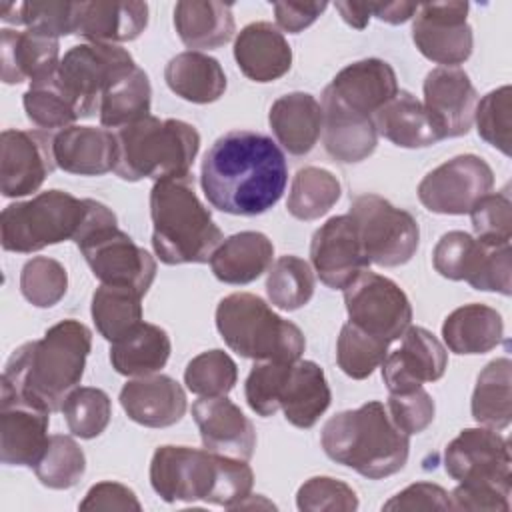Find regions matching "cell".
<instances>
[{"label": "cell", "instance_id": "6da1fadb", "mask_svg": "<svg viewBox=\"0 0 512 512\" xmlns=\"http://www.w3.org/2000/svg\"><path fill=\"white\" fill-rule=\"evenodd\" d=\"M288 164L280 146L262 132L230 130L206 150L200 186L212 208L234 216H258L278 204Z\"/></svg>", "mask_w": 512, "mask_h": 512}, {"label": "cell", "instance_id": "7a4b0ae2", "mask_svg": "<svg viewBox=\"0 0 512 512\" xmlns=\"http://www.w3.org/2000/svg\"><path fill=\"white\" fill-rule=\"evenodd\" d=\"M92 332L74 318L50 326L40 340L18 346L2 372L0 396H16L48 412L62 410L66 396L78 388Z\"/></svg>", "mask_w": 512, "mask_h": 512}, {"label": "cell", "instance_id": "3957f363", "mask_svg": "<svg viewBox=\"0 0 512 512\" xmlns=\"http://www.w3.org/2000/svg\"><path fill=\"white\" fill-rule=\"evenodd\" d=\"M150 484L164 502H196L236 510L252 492L248 460L206 448L158 446L150 460Z\"/></svg>", "mask_w": 512, "mask_h": 512}, {"label": "cell", "instance_id": "277c9868", "mask_svg": "<svg viewBox=\"0 0 512 512\" xmlns=\"http://www.w3.org/2000/svg\"><path fill=\"white\" fill-rule=\"evenodd\" d=\"M320 444L330 460L370 480L400 472L410 454V436L392 422L378 400L330 416L322 426Z\"/></svg>", "mask_w": 512, "mask_h": 512}, {"label": "cell", "instance_id": "5b68a950", "mask_svg": "<svg viewBox=\"0 0 512 512\" xmlns=\"http://www.w3.org/2000/svg\"><path fill=\"white\" fill-rule=\"evenodd\" d=\"M152 248L160 262L204 264L222 244V230L194 190V178H168L150 190Z\"/></svg>", "mask_w": 512, "mask_h": 512}, {"label": "cell", "instance_id": "8992f818", "mask_svg": "<svg viewBox=\"0 0 512 512\" xmlns=\"http://www.w3.org/2000/svg\"><path fill=\"white\" fill-rule=\"evenodd\" d=\"M114 174L126 182L142 178L168 180L190 176V168L200 150L198 130L176 118L160 120L146 116L116 132Z\"/></svg>", "mask_w": 512, "mask_h": 512}, {"label": "cell", "instance_id": "52a82bcc", "mask_svg": "<svg viewBox=\"0 0 512 512\" xmlns=\"http://www.w3.org/2000/svg\"><path fill=\"white\" fill-rule=\"evenodd\" d=\"M216 328L230 350L254 362H296L306 348L302 330L250 292H234L218 302Z\"/></svg>", "mask_w": 512, "mask_h": 512}, {"label": "cell", "instance_id": "ba28073f", "mask_svg": "<svg viewBox=\"0 0 512 512\" xmlns=\"http://www.w3.org/2000/svg\"><path fill=\"white\" fill-rule=\"evenodd\" d=\"M92 274L110 286H126L146 294L156 278V260L118 228L116 214L90 198L88 216L74 238Z\"/></svg>", "mask_w": 512, "mask_h": 512}, {"label": "cell", "instance_id": "9c48e42d", "mask_svg": "<svg viewBox=\"0 0 512 512\" xmlns=\"http://www.w3.org/2000/svg\"><path fill=\"white\" fill-rule=\"evenodd\" d=\"M90 208V198L46 190L30 200L8 204L0 214V244L8 252L32 254L74 240Z\"/></svg>", "mask_w": 512, "mask_h": 512}, {"label": "cell", "instance_id": "30bf717a", "mask_svg": "<svg viewBox=\"0 0 512 512\" xmlns=\"http://www.w3.org/2000/svg\"><path fill=\"white\" fill-rule=\"evenodd\" d=\"M348 214L352 216L360 244L370 264L384 268L402 266L412 260L420 244L416 218L378 194L354 196Z\"/></svg>", "mask_w": 512, "mask_h": 512}, {"label": "cell", "instance_id": "8fae6325", "mask_svg": "<svg viewBox=\"0 0 512 512\" xmlns=\"http://www.w3.org/2000/svg\"><path fill=\"white\" fill-rule=\"evenodd\" d=\"M344 304L348 322L386 344L398 340L412 322L406 292L394 280L368 268L344 288Z\"/></svg>", "mask_w": 512, "mask_h": 512}, {"label": "cell", "instance_id": "7c38bea8", "mask_svg": "<svg viewBox=\"0 0 512 512\" xmlns=\"http://www.w3.org/2000/svg\"><path fill=\"white\" fill-rule=\"evenodd\" d=\"M134 58L118 44L86 42L72 46L58 64V78L72 98L80 118L98 112L100 96L108 82L122 70L134 66Z\"/></svg>", "mask_w": 512, "mask_h": 512}, {"label": "cell", "instance_id": "4fadbf2b", "mask_svg": "<svg viewBox=\"0 0 512 512\" xmlns=\"http://www.w3.org/2000/svg\"><path fill=\"white\" fill-rule=\"evenodd\" d=\"M494 186L490 164L476 154H460L430 170L418 184V200L434 214L462 216Z\"/></svg>", "mask_w": 512, "mask_h": 512}, {"label": "cell", "instance_id": "5bb4252c", "mask_svg": "<svg viewBox=\"0 0 512 512\" xmlns=\"http://www.w3.org/2000/svg\"><path fill=\"white\" fill-rule=\"evenodd\" d=\"M448 476L462 484H498L512 488L508 440L492 428H464L444 450Z\"/></svg>", "mask_w": 512, "mask_h": 512}, {"label": "cell", "instance_id": "9a60e30c", "mask_svg": "<svg viewBox=\"0 0 512 512\" xmlns=\"http://www.w3.org/2000/svg\"><path fill=\"white\" fill-rule=\"evenodd\" d=\"M468 10V2H432L418 6L412 22V40L418 52L442 66L466 62L474 48Z\"/></svg>", "mask_w": 512, "mask_h": 512}, {"label": "cell", "instance_id": "2e32d148", "mask_svg": "<svg viewBox=\"0 0 512 512\" xmlns=\"http://www.w3.org/2000/svg\"><path fill=\"white\" fill-rule=\"evenodd\" d=\"M52 138L40 130L8 128L0 136V192L20 198L36 192L56 168Z\"/></svg>", "mask_w": 512, "mask_h": 512}, {"label": "cell", "instance_id": "e0dca14e", "mask_svg": "<svg viewBox=\"0 0 512 512\" xmlns=\"http://www.w3.org/2000/svg\"><path fill=\"white\" fill-rule=\"evenodd\" d=\"M310 262L320 282L332 290H344L370 266L350 214L328 218L312 234Z\"/></svg>", "mask_w": 512, "mask_h": 512}, {"label": "cell", "instance_id": "ac0fdd59", "mask_svg": "<svg viewBox=\"0 0 512 512\" xmlns=\"http://www.w3.org/2000/svg\"><path fill=\"white\" fill-rule=\"evenodd\" d=\"M380 366L386 388L406 392L440 380L448 368V352L430 330L410 324L400 336V348L386 354Z\"/></svg>", "mask_w": 512, "mask_h": 512}, {"label": "cell", "instance_id": "d6986e66", "mask_svg": "<svg viewBox=\"0 0 512 512\" xmlns=\"http://www.w3.org/2000/svg\"><path fill=\"white\" fill-rule=\"evenodd\" d=\"M424 108L442 138H458L470 132L478 102L470 76L458 66H438L424 78Z\"/></svg>", "mask_w": 512, "mask_h": 512}, {"label": "cell", "instance_id": "ffe728a7", "mask_svg": "<svg viewBox=\"0 0 512 512\" xmlns=\"http://www.w3.org/2000/svg\"><path fill=\"white\" fill-rule=\"evenodd\" d=\"M192 416L206 450L238 460H250L256 430L248 416L226 396H202L192 404Z\"/></svg>", "mask_w": 512, "mask_h": 512}, {"label": "cell", "instance_id": "44dd1931", "mask_svg": "<svg viewBox=\"0 0 512 512\" xmlns=\"http://www.w3.org/2000/svg\"><path fill=\"white\" fill-rule=\"evenodd\" d=\"M48 410L16 396H0V460L34 466L48 444Z\"/></svg>", "mask_w": 512, "mask_h": 512}, {"label": "cell", "instance_id": "7402d4cb", "mask_svg": "<svg viewBox=\"0 0 512 512\" xmlns=\"http://www.w3.org/2000/svg\"><path fill=\"white\" fill-rule=\"evenodd\" d=\"M126 416L146 428H168L186 414L184 388L166 374H148L128 380L120 390Z\"/></svg>", "mask_w": 512, "mask_h": 512}, {"label": "cell", "instance_id": "603a6c76", "mask_svg": "<svg viewBox=\"0 0 512 512\" xmlns=\"http://www.w3.org/2000/svg\"><path fill=\"white\" fill-rule=\"evenodd\" d=\"M326 90L352 112L374 118V114L396 96L398 80L386 60L364 58L344 66Z\"/></svg>", "mask_w": 512, "mask_h": 512}, {"label": "cell", "instance_id": "cb8c5ba5", "mask_svg": "<svg viewBox=\"0 0 512 512\" xmlns=\"http://www.w3.org/2000/svg\"><path fill=\"white\" fill-rule=\"evenodd\" d=\"M322 142L324 150L342 164L366 160L378 144L374 118L352 112L326 88L322 92Z\"/></svg>", "mask_w": 512, "mask_h": 512}, {"label": "cell", "instance_id": "d4e9b609", "mask_svg": "<svg viewBox=\"0 0 512 512\" xmlns=\"http://www.w3.org/2000/svg\"><path fill=\"white\" fill-rule=\"evenodd\" d=\"M56 168L78 176H102L116 166V134L96 126H68L52 138Z\"/></svg>", "mask_w": 512, "mask_h": 512}, {"label": "cell", "instance_id": "484cf974", "mask_svg": "<svg viewBox=\"0 0 512 512\" xmlns=\"http://www.w3.org/2000/svg\"><path fill=\"white\" fill-rule=\"evenodd\" d=\"M234 60L240 72L260 84L282 78L292 66V48L272 22H252L234 40Z\"/></svg>", "mask_w": 512, "mask_h": 512}, {"label": "cell", "instance_id": "4316f807", "mask_svg": "<svg viewBox=\"0 0 512 512\" xmlns=\"http://www.w3.org/2000/svg\"><path fill=\"white\" fill-rule=\"evenodd\" d=\"M0 64L2 82L20 84L40 80L52 74L60 64L58 38L34 30H0Z\"/></svg>", "mask_w": 512, "mask_h": 512}, {"label": "cell", "instance_id": "83f0119b", "mask_svg": "<svg viewBox=\"0 0 512 512\" xmlns=\"http://www.w3.org/2000/svg\"><path fill=\"white\" fill-rule=\"evenodd\" d=\"M146 26V2H80L74 34L96 44H118L136 40Z\"/></svg>", "mask_w": 512, "mask_h": 512}, {"label": "cell", "instance_id": "f1b7e54d", "mask_svg": "<svg viewBox=\"0 0 512 512\" xmlns=\"http://www.w3.org/2000/svg\"><path fill=\"white\" fill-rule=\"evenodd\" d=\"M268 124L288 154L304 156L322 134V106L308 92H290L272 102Z\"/></svg>", "mask_w": 512, "mask_h": 512}, {"label": "cell", "instance_id": "f546056e", "mask_svg": "<svg viewBox=\"0 0 512 512\" xmlns=\"http://www.w3.org/2000/svg\"><path fill=\"white\" fill-rule=\"evenodd\" d=\"M332 392L324 370L312 360H296L280 392V410L296 428H312L328 410Z\"/></svg>", "mask_w": 512, "mask_h": 512}, {"label": "cell", "instance_id": "4dcf8cb0", "mask_svg": "<svg viewBox=\"0 0 512 512\" xmlns=\"http://www.w3.org/2000/svg\"><path fill=\"white\" fill-rule=\"evenodd\" d=\"M272 240L254 230L228 236L210 256L212 274L224 284H250L272 266Z\"/></svg>", "mask_w": 512, "mask_h": 512}, {"label": "cell", "instance_id": "1f68e13d", "mask_svg": "<svg viewBox=\"0 0 512 512\" xmlns=\"http://www.w3.org/2000/svg\"><path fill=\"white\" fill-rule=\"evenodd\" d=\"M374 126L378 136L400 148H428L444 140L424 104L408 90H398L374 114Z\"/></svg>", "mask_w": 512, "mask_h": 512}, {"label": "cell", "instance_id": "d6a6232c", "mask_svg": "<svg viewBox=\"0 0 512 512\" xmlns=\"http://www.w3.org/2000/svg\"><path fill=\"white\" fill-rule=\"evenodd\" d=\"M174 28L180 40L196 52L220 48L232 40L236 30L232 4L182 0L174 6Z\"/></svg>", "mask_w": 512, "mask_h": 512}, {"label": "cell", "instance_id": "836d02e7", "mask_svg": "<svg viewBox=\"0 0 512 512\" xmlns=\"http://www.w3.org/2000/svg\"><path fill=\"white\" fill-rule=\"evenodd\" d=\"M442 338L454 354H486L504 338L500 312L486 304H464L442 322Z\"/></svg>", "mask_w": 512, "mask_h": 512}, {"label": "cell", "instance_id": "e575fe53", "mask_svg": "<svg viewBox=\"0 0 512 512\" xmlns=\"http://www.w3.org/2000/svg\"><path fill=\"white\" fill-rule=\"evenodd\" d=\"M164 80L176 96L194 104L216 102L226 92V74L220 62L196 50L176 54L164 68Z\"/></svg>", "mask_w": 512, "mask_h": 512}, {"label": "cell", "instance_id": "d590c367", "mask_svg": "<svg viewBox=\"0 0 512 512\" xmlns=\"http://www.w3.org/2000/svg\"><path fill=\"white\" fill-rule=\"evenodd\" d=\"M170 350L172 344L168 332L142 320L126 336L112 342L110 364L122 376H148L160 372L166 366Z\"/></svg>", "mask_w": 512, "mask_h": 512}, {"label": "cell", "instance_id": "8d00e7d4", "mask_svg": "<svg viewBox=\"0 0 512 512\" xmlns=\"http://www.w3.org/2000/svg\"><path fill=\"white\" fill-rule=\"evenodd\" d=\"M152 86L136 64L116 74L100 96L98 116L104 128H124L150 116Z\"/></svg>", "mask_w": 512, "mask_h": 512}, {"label": "cell", "instance_id": "74e56055", "mask_svg": "<svg viewBox=\"0 0 512 512\" xmlns=\"http://www.w3.org/2000/svg\"><path fill=\"white\" fill-rule=\"evenodd\" d=\"M472 418L486 428L504 430L512 420V362L510 358H496L488 362L472 392Z\"/></svg>", "mask_w": 512, "mask_h": 512}, {"label": "cell", "instance_id": "f35d334b", "mask_svg": "<svg viewBox=\"0 0 512 512\" xmlns=\"http://www.w3.org/2000/svg\"><path fill=\"white\" fill-rule=\"evenodd\" d=\"M90 314L100 336L116 342L142 322V294L126 286L100 284L92 294Z\"/></svg>", "mask_w": 512, "mask_h": 512}, {"label": "cell", "instance_id": "ab89813d", "mask_svg": "<svg viewBox=\"0 0 512 512\" xmlns=\"http://www.w3.org/2000/svg\"><path fill=\"white\" fill-rule=\"evenodd\" d=\"M340 194V180L330 170L306 166L292 178L286 210L296 220H318L340 200Z\"/></svg>", "mask_w": 512, "mask_h": 512}, {"label": "cell", "instance_id": "60d3db41", "mask_svg": "<svg viewBox=\"0 0 512 512\" xmlns=\"http://www.w3.org/2000/svg\"><path fill=\"white\" fill-rule=\"evenodd\" d=\"M58 70V68H56ZM56 70L40 80L30 82L22 96L24 112L28 120L42 130H64L80 120L76 106L64 90Z\"/></svg>", "mask_w": 512, "mask_h": 512}, {"label": "cell", "instance_id": "b9f144b4", "mask_svg": "<svg viewBox=\"0 0 512 512\" xmlns=\"http://www.w3.org/2000/svg\"><path fill=\"white\" fill-rule=\"evenodd\" d=\"M488 246L480 244L474 236L462 230L442 234L432 252L434 270L448 280H466L470 286L478 278Z\"/></svg>", "mask_w": 512, "mask_h": 512}, {"label": "cell", "instance_id": "7bdbcfd3", "mask_svg": "<svg viewBox=\"0 0 512 512\" xmlns=\"http://www.w3.org/2000/svg\"><path fill=\"white\" fill-rule=\"evenodd\" d=\"M314 272L310 264L298 256H280L270 268L266 278V294L280 310H298L314 296Z\"/></svg>", "mask_w": 512, "mask_h": 512}, {"label": "cell", "instance_id": "ee69618b", "mask_svg": "<svg viewBox=\"0 0 512 512\" xmlns=\"http://www.w3.org/2000/svg\"><path fill=\"white\" fill-rule=\"evenodd\" d=\"M32 468L42 486L68 490L82 480L86 472V456L74 438L66 434H52L42 456Z\"/></svg>", "mask_w": 512, "mask_h": 512}, {"label": "cell", "instance_id": "f6af8a7d", "mask_svg": "<svg viewBox=\"0 0 512 512\" xmlns=\"http://www.w3.org/2000/svg\"><path fill=\"white\" fill-rule=\"evenodd\" d=\"M62 414L68 430L84 440H92L100 436L110 424L112 402L110 396L94 386H78L74 388L64 404Z\"/></svg>", "mask_w": 512, "mask_h": 512}, {"label": "cell", "instance_id": "bcb514c9", "mask_svg": "<svg viewBox=\"0 0 512 512\" xmlns=\"http://www.w3.org/2000/svg\"><path fill=\"white\" fill-rule=\"evenodd\" d=\"M388 346L390 344L370 336L356 324L346 322L336 340V362L352 380H364L384 362Z\"/></svg>", "mask_w": 512, "mask_h": 512}, {"label": "cell", "instance_id": "7dc6e473", "mask_svg": "<svg viewBox=\"0 0 512 512\" xmlns=\"http://www.w3.org/2000/svg\"><path fill=\"white\" fill-rule=\"evenodd\" d=\"M238 380L236 362L220 348L194 356L184 370V384L198 396H226Z\"/></svg>", "mask_w": 512, "mask_h": 512}, {"label": "cell", "instance_id": "c3c4849f", "mask_svg": "<svg viewBox=\"0 0 512 512\" xmlns=\"http://www.w3.org/2000/svg\"><path fill=\"white\" fill-rule=\"evenodd\" d=\"M68 290L66 268L48 256H36L22 266L20 292L36 308L58 304Z\"/></svg>", "mask_w": 512, "mask_h": 512}, {"label": "cell", "instance_id": "681fc988", "mask_svg": "<svg viewBox=\"0 0 512 512\" xmlns=\"http://www.w3.org/2000/svg\"><path fill=\"white\" fill-rule=\"evenodd\" d=\"M474 122L478 136L490 146L498 148L504 156H510L512 144V88L500 86L480 102H476Z\"/></svg>", "mask_w": 512, "mask_h": 512}, {"label": "cell", "instance_id": "f907efd6", "mask_svg": "<svg viewBox=\"0 0 512 512\" xmlns=\"http://www.w3.org/2000/svg\"><path fill=\"white\" fill-rule=\"evenodd\" d=\"M476 240L484 246H508L512 240V200L508 186L488 192L468 212Z\"/></svg>", "mask_w": 512, "mask_h": 512}, {"label": "cell", "instance_id": "816d5d0a", "mask_svg": "<svg viewBox=\"0 0 512 512\" xmlns=\"http://www.w3.org/2000/svg\"><path fill=\"white\" fill-rule=\"evenodd\" d=\"M292 364L262 360L252 366L244 382V396L252 412L268 418L280 410V392Z\"/></svg>", "mask_w": 512, "mask_h": 512}, {"label": "cell", "instance_id": "f5cc1de1", "mask_svg": "<svg viewBox=\"0 0 512 512\" xmlns=\"http://www.w3.org/2000/svg\"><path fill=\"white\" fill-rule=\"evenodd\" d=\"M296 506L302 512H354L358 508V496L342 480L312 476L298 488Z\"/></svg>", "mask_w": 512, "mask_h": 512}, {"label": "cell", "instance_id": "db71d44e", "mask_svg": "<svg viewBox=\"0 0 512 512\" xmlns=\"http://www.w3.org/2000/svg\"><path fill=\"white\" fill-rule=\"evenodd\" d=\"M80 2H18L16 26L60 38L74 34Z\"/></svg>", "mask_w": 512, "mask_h": 512}, {"label": "cell", "instance_id": "11a10c76", "mask_svg": "<svg viewBox=\"0 0 512 512\" xmlns=\"http://www.w3.org/2000/svg\"><path fill=\"white\" fill-rule=\"evenodd\" d=\"M386 410L392 422L402 432L412 436L424 432L432 424L436 406L432 396L422 386H418L406 392H390Z\"/></svg>", "mask_w": 512, "mask_h": 512}, {"label": "cell", "instance_id": "9f6ffc18", "mask_svg": "<svg viewBox=\"0 0 512 512\" xmlns=\"http://www.w3.org/2000/svg\"><path fill=\"white\" fill-rule=\"evenodd\" d=\"M452 510H490L508 512L510 510V486L498 484H462L450 492Z\"/></svg>", "mask_w": 512, "mask_h": 512}, {"label": "cell", "instance_id": "6f0895ef", "mask_svg": "<svg viewBox=\"0 0 512 512\" xmlns=\"http://www.w3.org/2000/svg\"><path fill=\"white\" fill-rule=\"evenodd\" d=\"M382 510H452L450 494L432 482H416L384 502Z\"/></svg>", "mask_w": 512, "mask_h": 512}, {"label": "cell", "instance_id": "680465c9", "mask_svg": "<svg viewBox=\"0 0 512 512\" xmlns=\"http://www.w3.org/2000/svg\"><path fill=\"white\" fill-rule=\"evenodd\" d=\"M474 290L500 292L510 296L512 292V248L508 246H488V254L478 278L472 284Z\"/></svg>", "mask_w": 512, "mask_h": 512}, {"label": "cell", "instance_id": "91938a15", "mask_svg": "<svg viewBox=\"0 0 512 512\" xmlns=\"http://www.w3.org/2000/svg\"><path fill=\"white\" fill-rule=\"evenodd\" d=\"M80 510H134L140 512L142 504L132 488L120 482H98L94 484L84 500L78 504Z\"/></svg>", "mask_w": 512, "mask_h": 512}, {"label": "cell", "instance_id": "94428289", "mask_svg": "<svg viewBox=\"0 0 512 512\" xmlns=\"http://www.w3.org/2000/svg\"><path fill=\"white\" fill-rule=\"evenodd\" d=\"M272 6L276 24L288 34H298L324 14L328 2H274Z\"/></svg>", "mask_w": 512, "mask_h": 512}, {"label": "cell", "instance_id": "6125c7cd", "mask_svg": "<svg viewBox=\"0 0 512 512\" xmlns=\"http://www.w3.org/2000/svg\"><path fill=\"white\" fill-rule=\"evenodd\" d=\"M418 10V4L412 2H388V4H370V12L388 24H402L410 20Z\"/></svg>", "mask_w": 512, "mask_h": 512}, {"label": "cell", "instance_id": "be15d7a7", "mask_svg": "<svg viewBox=\"0 0 512 512\" xmlns=\"http://www.w3.org/2000/svg\"><path fill=\"white\" fill-rule=\"evenodd\" d=\"M334 8L340 12L342 20L346 24H350L356 30L366 28L372 12H370V4H356V2H336Z\"/></svg>", "mask_w": 512, "mask_h": 512}]
</instances>
